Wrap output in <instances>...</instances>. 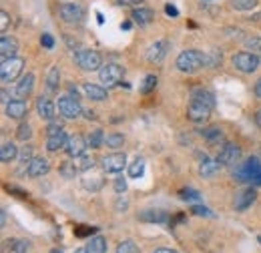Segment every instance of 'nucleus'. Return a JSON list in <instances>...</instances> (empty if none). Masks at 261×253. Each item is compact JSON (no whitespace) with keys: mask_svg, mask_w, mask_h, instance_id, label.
Masks as SVG:
<instances>
[{"mask_svg":"<svg viewBox=\"0 0 261 253\" xmlns=\"http://www.w3.org/2000/svg\"><path fill=\"white\" fill-rule=\"evenodd\" d=\"M169 53V40H157L155 44L149 46L147 50V61L149 63H161Z\"/></svg>","mask_w":261,"mask_h":253,"instance_id":"dca6fc26","label":"nucleus"},{"mask_svg":"<svg viewBox=\"0 0 261 253\" xmlns=\"http://www.w3.org/2000/svg\"><path fill=\"white\" fill-rule=\"evenodd\" d=\"M255 199H257V193H255V189H245V191H241L237 197H235V209L237 211H247L253 203H255Z\"/></svg>","mask_w":261,"mask_h":253,"instance_id":"a211bd4d","label":"nucleus"},{"mask_svg":"<svg viewBox=\"0 0 261 253\" xmlns=\"http://www.w3.org/2000/svg\"><path fill=\"white\" fill-rule=\"evenodd\" d=\"M40 44H42L44 48H53V46H55V40H53V36H50V34H42Z\"/></svg>","mask_w":261,"mask_h":253,"instance_id":"09e8293b","label":"nucleus"},{"mask_svg":"<svg viewBox=\"0 0 261 253\" xmlns=\"http://www.w3.org/2000/svg\"><path fill=\"white\" fill-rule=\"evenodd\" d=\"M18 159H20V163H24V165H27V163H31V161L34 159L33 157V147H24V149L20 151Z\"/></svg>","mask_w":261,"mask_h":253,"instance_id":"37998d69","label":"nucleus"},{"mask_svg":"<svg viewBox=\"0 0 261 253\" xmlns=\"http://www.w3.org/2000/svg\"><path fill=\"white\" fill-rule=\"evenodd\" d=\"M137 219L143 223H167L169 221V215L163 209H145L137 215Z\"/></svg>","mask_w":261,"mask_h":253,"instance_id":"6ab92c4d","label":"nucleus"},{"mask_svg":"<svg viewBox=\"0 0 261 253\" xmlns=\"http://www.w3.org/2000/svg\"><path fill=\"white\" fill-rule=\"evenodd\" d=\"M31 137H33V129H31V125H29V123H20L18 129H16V139L27 143Z\"/></svg>","mask_w":261,"mask_h":253,"instance_id":"58836bf2","label":"nucleus"},{"mask_svg":"<svg viewBox=\"0 0 261 253\" xmlns=\"http://www.w3.org/2000/svg\"><path fill=\"white\" fill-rule=\"evenodd\" d=\"M130 18L139 24V27H147V24H151L153 22V18H155V12L151 10V8H135L133 10V14H130Z\"/></svg>","mask_w":261,"mask_h":253,"instance_id":"5701e85b","label":"nucleus"},{"mask_svg":"<svg viewBox=\"0 0 261 253\" xmlns=\"http://www.w3.org/2000/svg\"><path fill=\"white\" fill-rule=\"evenodd\" d=\"M74 163H76L79 171H89V169H93V167H95V161H93L91 155H81V157L74 159Z\"/></svg>","mask_w":261,"mask_h":253,"instance_id":"4c0bfd02","label":"nucleus"},{"mask_svg":"<svg viewBox=\"0 0 261 253\" xmlns=\"http://www.w3.org/2000/svg\"><path fill=\"white\" fill-rule=\"evenodd\" d=\"M191 98H195V100H201V103H205L207 107H215V95L209 91V89H203V87H197L191 91Z\"/></svg>","mask_w":261,"mask_h":253,"instance_id":"a878e982","label":"nucleus"},{"mask_svg":"<svg viewBox=\"0 0 261 253\" xmlns=\"http://www.w3.org/2000/svg\"><path fill=\"white\" fill-rule=\"evenodd\" d=\"M2 227H6V211L2 209Z\"/></svg>","mask_w":261,"mask_h":253,"instance_id":"4d7b16f0","label":"nucleus"},{"mask_svg":"<svg viewBox=\"0 0 261 253\" xmlns=\"http://www.w3.org/2000/svg\"><path fill=\"white\" fill-rule=\"evenodd\" d=\"M127 165V157L125 153H111V155H105L102 157V171L105 173H121Z\"/></svg>","mask_w":261,"mask_h":253,"instance_id":"9d476101","label":"nucleus"},{"mask_svg":"<svg viewBox=\"0 0 261 253\" xmlns=\"http://www.w3.org/2000/svg\"><path fill=\"white\" fill-rule=\"evenodd\" d=\"M117 253H141V249H139L133 241H123V243H119Z\"/></svg>","mask_w":261,"mask_h":253,"instance_id":"a19ab883","label":"nucleus"},{"mask_svg":"<svg viewBox=\"0 0 261 253\" xmlns=\"http://www.w3.org/2000/svg\"><path fill=\"white\" fill-rule=\"evenodd\" d=\"M59 171H61V175H63L65 179H74V177H76V173H79V167H76V163H74V161H72V163H70V161H65V163L61 165V169H59Z\"/></svg>","mask_w":261,"mask_h":253,"instance_id":"473e14b6","label":"nucleus"},{"mask_svg":"<svg viewBox=\"0 0 261 253\" xmlns=\"http://www.w3.org/2000/svg\"><path fill=\"white\" fill-rule=\"evenodd\" d=\"M89 147L91 149H100L102 147V143H105V133L100 131V129H97V131H93L91 135H89Z\"/></svg>","mask_w":261,"mask_h":253,"instance_id":"72a5a7b5","label":"nucleus"},{"mask_svg":"<svg viewBox=\"0 0 261 253\" xmlns=\"http://www.w3.org/2000/svg\"><path fill=\"white\" fill-rule=\"evenodd\" d=\"M74 253H89V251H87V247H85V249H76Z\"/></svg>","mask_w":261,"mask_h":253,"instance_id":"bf43d9fd","label":"nucleus"},{"mask_svg":"<svg viewBox=\"0 0 261 253\" xmlns=\"http://www.w3.org/2000/svg\"><path fill=\"white\" fill-rule=\"evenodd\" d=\"M241 159V147L233 145V143H225L217 155V161L219 165H237Z\"/></svg>","mask_w":261,"mask_h":253,"instance_id":"9b49d317","label":"nucleus"},{"mask_svg":"<svg viewBox=\"0 0 261 253\" xmlns=\"http://www.w3.org/2000/svg\"><path fill=\"white\" fill-rule=\"evenodd\" d=\"M155 87H157V77H155V74H147V77L143 79V85L139 87V91H141L143 95H149Z\"/></svg>","mask_w":261,"mask_h":253,"instance_id":"f704fd0d","label":"nucleus"},{"mask_svg":"<svg viewBox=\"0 0 261 253\" xmlns=\"http://www.w3.org/2000/svg\"><path fill=\"white\" fill-rule=\"evenodd\" d=\"M211 111H213V109H211V107H207L205 103L191 98L189 109H187V117H189L193 123H205V121L211 117Z\"/></svg>","mask_w":261,"mask_h":253,"instance_id":"1a4fd4ad","label":"nucleus"},{"mask_svg":"<svg viewBox=\"0 0 261 253\" xmlns=\"http://www.w3.org/2000/svg\"><path fill=\"white\" fill-rule=\"evenodd\" d=\"M141 2H145V0H117V4H121V6H139Z\"/></svg>","mask_w":261,"mask_h":253,"instance_id":"3c124183","label":"nucleus"},{"mask_svg":"<svg viewBox=\"0 0 261 253\" xmlns=\"http://www.w3.org/2000/svg\"><path fill=\"white\" fill-rule=\"evenodd\" d=\"M115 191H117V193H125V191H127V181H125L123 177H119V179L115 181Z\"/></svg>","mask_w":261,"mask_h":253,"instance_id":"8fccbe9b","label":"nucleus"},{"mask_svg":"<svg viewBox=\"0 0 261 253\" xmlns=\"http://www.w3.org/2000/svg\"><path fill=\"white\" fill-rule=\"evenodd\" d=\"M83 115H85L87 119H97V115H95L93 111H83Z\"/></svg>","mask_w":261,"mask_h":253,"instance_id":"864d4df0","label":"nucleus"},{"mask_svg":"<svg viewBox=\"0 0 261 253\" xmlns=\"http://www.w3.org/2000/svg\"><path fill=\"white\" fill-rule=\"evenodd\" d=\"M233 177L241 183L249 181L253 185H261V163L257 159H249V161L237 165V169L233 171Z\"/></svg>","mask_w":261,"mask_h":253,"instance_id":"f03ea898","label":"nucleus"},{"mask_svg":"<svg viewBox=\"0 0 261 253\" xmlns=\"http://www.w3.org/2000/svg\"><path fill=\"white\" fill-rule=\"evenodd\" d=\"M59 113L65 119H79L83 115V107L79 103V98L72 95H65L59 98Z\"/></svg>","mask_w":261,"mask_h":253,"instance_id":"0eeeda50","label":"nucleus"},{"mask_svg":"<svg viewBox=\"0 0 261 253\" xmlns=\"http://www.w3.org/2000/svg\"><path fill=\"white\" fill-rule=\"evenodd\" d=\"M33 89H34V74L33 72H27V74L20 79V83H16L14 95L18 96V98H27V96H31Z\"/></svg>","mask_w":261,"mask_h":253,"instance_id":"412c9836","label":"nucleus"},{"mask_svg":"<svg viewBox=\"0 0 261 253\" xmlns=\"http://www.w3.org/2000/svg\"><path fill=\"white\" fill-rule=\"evenodd\" d=\"M175 66L181 70V72H187V74H193L197 70H201L205 66V55L199 53L195 48H189V50H183L177 61H175Z\"/></svg>","mask_w":261,"mask_h":253,"instance_id":"f257e3e1","label":"nucleus"},{"mask_svg":"<svg viewBox=\"0 0 261 253\" xmlns=\"http://www.w3.org/2000/svg\"><path fill=\"white\" fill-rule=\"evenodd\" d=\"M143 173H145V159L137 157L129 165V175L133 177V179H139Z\"/></svg>","mask_w":261,"mask_h":253,"instance_id":"7c9ffc66","label":"nucleus"},{"mask_svg":"<svg viewBox=\"0 0 261 253\" xmlns=\"http://www.w3.org/2000/svg\"><path fill=\"white\" fill-rule=\"evenodd\" d=\"M36 113H38L40 119L53 121V119H55V103H53L50 98H46V96L36 98Z\"/></svg>","mask_w":261,"mask_h":253,"instance_id":"aec40b11","label":"nucleus"},{"mask_svg":"<svg viewBox=\"0 0 261 253\" xmlns=\"http://www.w3.org/2000/svg\"><path fill=\"white\" fill-rule=\"evenodd\" d=\"M105 145L111 147V149H119V147L125 145V137L121 133H111V135L105 137Z\"/></svg>","mask_w":261,"mask_h":253,"instance_id":"2f4dec72","label":"nucleus"},{"mask_svg":"<svg viewBox=\"0 0 261 253\" xmlns=\"http://www.w3.org/2000/svg\"><path fill=\"white\" fill-rule=\"evenodd\" d=\"M203 2H211V0H203Z\"/></svg>","mask_w":261,"mask_h":253,"instance_id":"680f3d73","label":"nucleus"},{"mask_svg":"<svg viewBox=\"0 0 261 253\" xmlns=\"http://www.w3.org/2000/svg\"><path fill=\"white\" fill-rule=\"evenodd\" d=\"M8 22H10V16H8V12H0V32H6L8 29Z\"/></svg>","mask_w":261,"mask_h":253,"instance_id":"a18cd8bd","label":"nucleus"},{"mask_svg":"<svg viewBox=\"0 0 261 253\" xmlns=\"http://www.w3.org/2000/svg\"><path fill=\"white\" fill-rule=\"evenodd\" d=\"M257 6V0H231L233 10H253Z\"/></svg>","mask_w":261,"mask_h":253,"instance_id":"e433bc0d","label":"nucleus"},{"mask_svg":"<svg viewBox=\"0 0 261 253\" xmlns=\"http://www.w3.org/2000/svg\"><path fill=\"white\" fill-rule=\"evenodd\" d=\"M50 253H61V251H59V249H53V251H50Z\"/></svg>","mask_w":261,"mask_h":253,"instance_id":"052dcab7","label":"nucleus"},{"mask_svg":"<svg viewBox=\"0 0 261 253\" xmlns=\"http://www.w3.org/2000/svg\"><path fill=\"white\" fill-rule=\"evenodd\" d=\"M255 123L261 127V111H257V113H255Z\"/></svg>","mask_w":261,"mask_h":253,"instance_id":"6e6d98bb","label":"nucleus"},{"mask_svg":"<svg viewBox=\"0 0 261 253\" xmlns=\"http://www.w3.org/2000/svg\"><path fill=\"white\" fill-rule=\"evenodd\" d=\"M87 147H89V141H85L83 135H72V137H68V143H66L65 151L68 153V157L76 159L81 157V155H85Z\"/></svg>","mask_w":261,"mask_h":253,"instance_id":"ddd939ff","label":"nucleus"},{"mask_svg":"<svg viewBox=\"0 0 261 253\" xmlns=\"http://www.w3.org/2000/svg\"><path fill=\"white\" fill-rule=\"evenodd\" d=\"M27 115H29V105H27L24 98H14V100H8V103H6V117H8V119L20 121V119H24Z\"/></svg>","mask_w":261,"mask_h":253,"instance_id":"f8f14e48","label":"nucleus"},{"mask_svg":"<svg viewBox=\"0 0 261 253\" xmlns=\"http://www.w3.org/2000/svg\"><path fill=\"white\" fill-rule=\"evenodd\" d=\"M153 253H177L175 249H167V247H161V249H157V251H153Z\"/></svg>","mask_w":261,"mask_h":253,"instance_id":"5fc2aeb1","label":"nucleus"},{"mask_svg":"<svg viewBox=\"0 0 261 253\" xmlns=\"http://www.w3.org/2000/svg\"><path fill=\"white\" fill-rule=\"evenodd\" d=\"M16 53H18V40L14 36H2L0 38V59L2 61L14 59Z\"/></svg>","mask_w":261,"mask_h":253,"instance_id":"2eb2a0df","label":"nucleus"},{"mask_svg":"<svg viewBox=\"0 0 261 253\" xmlns=\"http://www.w3.org/2000/svg\"><path fill=\"white\" fill-rule=\"evenodd\" d=\"M167 12H169V14H177V10H175L173 6H167Z\"/></svg>","mask_w":261,"mask_h":253,"instance_id":"13d9d810","label":"nucleus"},{"mask_svg":"<svg viewBox=\"0 0 261 253\" xmlns=\"http://www.w3.org/2000/svg\"><path fill=\"white\" fill-rule=\"evenodd\" d=\"M59 14L68 24H81L83 18H85V8L81 4H76V2H66V4H61Z\"/></svg>","mask_w":261,"mask_h":253,"instance_id":"6e6552de","label":"nucleus"},{"mask_svg":"<svg viewBox=\"0 0 261 253\" xmlns=\"http://www.w3.org/2000/svg\"><path fill=\"white\" fill-rule=\"evenodd\" d=\"M18 147L14 143H2L0 147V161L2 163H12L14 159H18Z\"/></svg>","mask_w":261,"mask_h":253,"instance_id":"bb28decb","label":"nucleus"},{"mask_svg":"<svg viewBox=\"0 0 261 253\" xmlns=\"http://www.w3.org/2000/svg\"><path fill=\"white\" fill-rule=\"evenodd\" d=\"M59 85H61V72H59L57 66H53V68L48 70V77H46V89H48L50 93H55V91L59 89Z\"/></svg>","mask_w":261,"mask_h":253,"instance_id":"c756f323","label":"nucleus"},{"mask_svg":"<svg viewBox=\"0 0 261 253\" xmlns=\"http://www.w3.org/2000/svg\"><path fill=\"white\" fill-rule=\"evenodd\" d=\"M233 66L239 70V72H255L257 68L261 66V59L255 55V53H237L233 59H231Z\"/></svg>","mask_w":261,"mask_h":253,"instance_id":"20e7f679","label":"nucleus"},{"mask_svg":"<svg viewBox=\"0 0 261 253\" xmlns=\"http://www.w3.org/2000/svg\"><path fill=\"white\" fill-rule=\"evenodd\" d=\"M221 64V53L219 50H209L205 55V66L207 68H217Z\"/></svg>","mask_w":261,"mask_h":253,"instance_id":"c9c22d12","label":"nucleus"},{"mask_svg":"<svg viewBox=\"0 0 261 253\" xmlns=\"http://www.w3.org/2000/svg\"><path fill=\"white\" fill-rule=\"evenodd\" d=\"M61 131H63V125H61V123H55V121H50V125L46 129L48 137H50V135H57V133H61Z\"/></svg>","mask_w":261,"mask_h":253,"instance_id":"de8ad7c7","label":"nucleus"},{"mask_svg":"<svg viewBox=\"0 0 261 253\" xmlns=\"http://www.w3.org/2000/svg\"><path fill=\"white\" fill-rule=\"evenodd\" d=\"M245 46L251 53H261V36H249V38H245Z\"/></svg>","mask_w":261,"mask_h":253,"instance_id":"ea45409f","label":"nucleus"},{"mask_svg":"<svg viewBox=\"0 0 261 253\" xmlns=\"http://www.w3.org/2000/svg\"><path fill=\"white\" fill-rule=\"evenodd\" d=\"M195 215H205V217H213V213H211V209H207V207H199V205H195L193 209H191Z\"/></svg>","mask_w":261,"mask_h":253,"instance_id":"49530a36","label":"nucleus"},{"mask_svg":"<svg viewBox=\"0 0 261 253\" xmlns=\"http://www.w3.org/2000/svg\"><path fill=\"white\" fill-rule=\"evenodd\" d=\"M253 91H255V96H259L261 98V79L255 83V89H253Z\"/></svg>","mask_w":261,"mask_h":253,"instance_id":"603ef678","label":"nucleus"},{"mask_svg":"<svg viewBox=\"0 0 261 253\" xmlns=\"http://www.w3.org/2000/svg\"><path fill=\"white\" fill-rule=\"evenodd\" d=\"M74 63L79 64L83 70H100L102 66V57L97 50L91 48H81L74 53Z\"/></svg>","mask_w":261,"mask_h":253,"instance_id":"7ed1b4c3","label":"nucleus"},{"mask_svg":"<svg viewBox=\"0 0 261 253\" xmlns=\"http://www.w3.org/2000/svg\"><path fill=\"white\" fill-rule=\"evenodd\" d=\"M217 171H219V161H217V159L213 161V159L203 157L201 165H199V173H201L203 177H213Z\"/></svg>","mask_w":261,"mask_h":253,"instance_id":"cd10ccee","label":"nucleus"},{"mask_svg":"<svg viewBox=\"0 0 261 253\" xmlns=\"http://www.w3.org/2000/svg\"><path fill=\"white\" fill-rule=\"evenodd\" d=\"M181 197H183V199H189V201H199V199H201V195L193 189H185L181 193Z\"/></svg>","mask_w":261,"mask_h":253,"instance_id":"c03bdc74","label":"nucleus"},{"mask_svg":"<svg viewBox=\"0 0 261 253\" xmlns=\"http://www.w3.org/2000/svg\"><path fill=\"white\" fill-rule=\"evenodd\" d=\"M66 143H68V135H66L65 131H61V133L50 135V137L46 139V149H48L50 153H57V151H61V149H66Z\"/></svg>","mask_w":261,"mask_h":253,"instance_id":"4be33fe9","label":"nucleus"},{"mask_svg":"<svg viewBox=\"0 0 261 253\" xmlns=\"http://www.w3.org/2000/svg\"><path fill=\"white\" fill-rule=\"evenodd\" d=\"M201 137L209 145H217V143L223 141V131L219 127H205V129H201Z\"/></svg>","mask_w":261,"mask_h":253,"instance_id":"393cba45","label":"nucleus"},{"mask_svg":"<svg viewBox=\"0 0 261 253\" xmlns=\"http://www.w3.org/2000/svg\"><path fill=\"white\" fill-rule=\"evenodd\" d=\"M22 68H24V61L18 59V57L8 59V61H2V64H0V81H2L4 85L16 81L18 74L22 72Z\"/></svg>","mask_w":261,"mask_h":253,"instance_id":"39448f33","label":"nucleus"},{"mask_svg":"<svg viewBox=\"0 0 261 253\" xmlns=\"http://www.w3.org/2000/svg\"><path fill=\"white\" fill-rule=\"evenodd\" d=\"M31 247V243L27 239H18V237H10L2 241V253H27Z\"/></svg>","mask_w":261,"mask_h":253,"instance_id":"f3484780","label":"nucleus"},{"mask_svg":"<svg viewBox=\"0 0 261 253\" xmlns=\"http://www.w3.org/2000/svg\"><path fill=\"white\" fill-rule=\"evenodd\" d=\"M83 93L87 95V98H91V100H107V98H109L107 89L100 87V85H91V83H87V85L83 87Z\"/></svg>","mask_w":261,"mask_h":253,"instance_id":"b1692460","label":"nucleus"},{"mask_svg":"<svg viewBox=\"0 0 261 253\" xmlns=\"http://www.w3.org/2000/svg\"><path fill=\"white\" fill-rule=\"evenodd\" d=\"M87 251L89 253H107V239L102 235H95L89 239L87 243Z\"/></svg>","mask_w":261,"mask_h":253,"instance_id":"c85d7f7f","label":"nucleus"},{"mask_svg":"<svg viewBox=\"0 0 261 253\" xmlns=\"http://www.w3.org/2000/svg\"><path fill=\"white\" fill-rule=\"evenodd\" d=\"M123 77H125V68L117 63L102 64L100 70H98V79H100V83H102L105 87H113V85H117Z\"/></svg>","mask_w":261,"mask_h":253,"instance_id":"423d86ee","label":"nucleus"},{"mask_svg":"<svg viewBox=\"0 0 261 253\" xmlns=\"http://www.w3.org/2000/svg\"><path fill=\"white\" fill-rule=\"evenodd\" d=\"M48 171H50V163L44 157H34L33 161L29 163V167H27V175H29L31 179L42 177V175H46Z\"/></svg>","mask_w":261,"mask_h":253,"instance_id":"4468645a","label":"nucleus"},{"mask_svg":"<svg viewBox=\"0 0 261 253\" xmlns=\"http://www.w3.org/2000/svg\"><path fill=\"white\" fill-rule=\"evenodd\" d=\"M83 185H85L87 189H91V191H98V189H100V185H102V179H100V177H93V181L85 179V181H83Z\"/></svg>","mask_w":261,"mask_h":253,"instance_id":"79ce46f5","label":"nucleus"}]
</instances>
